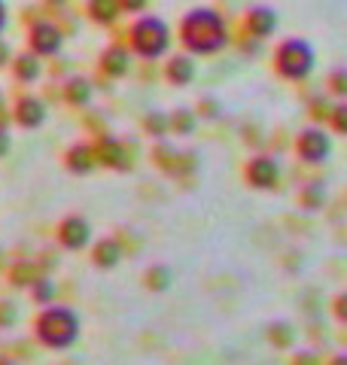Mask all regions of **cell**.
Here are the masks:
<instances>
[{
  "instance_id": "obj_1",
  "label": "cell",
  "mask_w": 347,
  "mask_h": 365,
  "mask_svg": "<svg viewBox=\"0 0 347 365\" xmlns=\"http://www.w3.org/2000/svg\"><path fill=\"white\" fill-rule=\"evenodd\" d=\"M180 43L192 55H213L228 43L226 19L211 6H195L180 21Z\"/></svg>"
},
{
  "instance_id": "obj_2",
  "label": "cell",
  "mask_w": 347,
  "mask_h": 365,
  "mask_svg": "<svg viewBox=\"0 0 347 365\" xmlns=\"http://www.w3.org/2000/svg\"><path fill=\"white\" fill-rule=\"evenodd\" d=\"M79 332H83V326H79L76 311H71V307H64V304L43 307L37 323H34V335H37V341L46 347H52V350L74 347L79 341Z\"/></svg>"
},
{
  "instance_id": "obj_3",
  "label": "cell",
  "mask_w": 347,
  "mask_h": 365,
  "mask_svg": "<svg viewBox=\"0 0 347 365\" xmlns=\"http://www.w3.org/2000/svg\"><path fill=\"white\" fill-rule=\"evenodd\" d=\"M129 40H131L134 55L156 61L171 49V28L159 16H144V19H137L131 25Z\"/></svg>"
},
{
  "instance_id": "obj_4",
  "label": "cell",
  "mask_w": 347,
  "mask_h": 365,
  "mask_svg": "<svg viewBox=\"0 0 347 365\" xmlns=\"http://www.w3.org/2000/svg\"><path fill=\"white\" fill-rule=\"evenodd\" d=\"M314 64H317L314 46H311L308 40H302V37L283 40V43L274 49V71L281 73L283 79H296V83H298V79L311 76Z\"/></svg>"
},
{
  "instance_id": "obj_5",
  "label": "cell",
  "mask_w": 347,
  "mask_h": 365,
  "mask_svg": "<svg viewBox=\"0 0 347 365\" xmlns=\"http://www.w3.org/2000/svg\"><path fill=\"white\" fill-rule=\"evenodd\" d=\"M296 153H298V158H305L308 165H320V162H326V158L332 155V137L323 128H317V125H311V128L298 131Z\"/></svg>"
},
{
  "instance_id": "obj_6",
  "label": "cell",
  "mask_w": 347,
  "mask_h": 365,
  "mask_svg": "<svg viewBox=\"0 0 347 365\" xmlns=\"http://www.w3.org/2000/svg\"><path fill=\"white\" fill-rule=\"evenodd\" d=\"M244 177L253 189H274L277 180H281V165H277L271 155H256L247 162Z\"/></svg>"
},
{
  "instance_id": "obj_7",
  "label": "cell",
  "mask_w": 347,
  "mask_h": 365,
  "mask_svg": "<svg viewBox=\"0 0 347 365\" xmlns=\"http://www.w3.org/2000/svg\"><path fill=\"white\" fill-rule=\"evenodd\" d=\"M28 43H31V55H58L61 52V43H64V37H61V31H58L52 21H37V25L31 28V34H28Z\"/></svg>"
},
{
  "instance_id": "obj_8",
  "label": "cell",
  "mask_w": 347,
  "mask_h": 365,
  "mask_svg": "<svg viewBox=\"0 0 347 365\" xmlns=\"http://www.w3.org/2000/svg\"><path fill=\"white\" fill-rule=\"evenodd\" d=\"M58 241H61L64 250H83L91 241V225L83 216H64L58 222Z\"/></svg>"
},
{
  "instance_id": "obj_9",
  "label": "cell",
  "mask_w": 347,
  "mask_h": 365,
  "mask_svg": "<svg viewBox=\"0 0 347 365\" xmlns=\"http://www.w3.org/2000/svg\"><path fill=\"white\" fill-rule=\"evenodd\" d=\"M277 25H281V16H277L274 6H250L247 16H244L247 34H253L256 40L271 37V34L277 31Z\"/></svg>"
},
{
  "instance_id": "obj_10",
  "label": "cell",
  "mask_w": 347,
  "mask_h": 365,
  "mask_svg": "<svg viewBox=\"0 0 347 365\" xmlns=\"http://www.w3.org/2000/svg\"><path fill=\"white\" fill-rule=\"evenodd\" d=\"M95 150V165L104 168H129V153H125V143L116 140V137H101Z\"/></svg>"
},
{
  "instance_id": "obj_11",
  "label": "cell",
  "mask_w": 347,
  "mask_h": 365,
  "mask_svg": "<svg viewBox=\"0 0 347 365\" xmlns=\"http://www.w3.org/2000/svg\"><path fill=\"white\" fill-rule=\"evenodd\" d=\"M16 122L21 125V128H40V125L46 122V104L40 98L25 95L16 104Z\"/></svg>"
},
{
  "instance_id": "obj_12",
  "label": "cell",
  "mask_w": 347,
  "mask_h": 365,
  "mask_svg": "<svg viewBox=\"0 0 347 365\" xmlns=\"http://www.w3.org/2000/svg\"><path fill=\"white\" fill-rule=\"evenodd\" d=\"M129 67H131V55H129V49H122V46H110V49L101 52V71H104V76L119 79V76L129 73Z\"/></svg>"
},
{
  "instance_id": "obj_13",
  "label": "cell",
  "mask_w": 347,
  "mask_h": 365,
  "mask_svg": "<svg viewBox=\"0 0 347 365\" xmlns=\"http://www.w3.org/2000/svg\"><path fill=\"white\" fill-rule=\"evenodd\" d=\"M91 262H95L98 268H104V271L116 268V265L122 262V247H119V241H113V237H104V241H98L95 250H91Z\"/></svg>"
},
{
  "instance_id": "obj_14",
  "label": "cell",
  "mask_w": 347,
  "mask_h": 365,
  "mask_svg": "<svg viewBox=\"0 0 347 365\" xmlns=\"http://www.w3.org/2000/svg\"><path fill=\"white\" fill-rule=\"evenodd\" d=\"M165 76H168L171 86H189L195 79V61L189 55H174L165 67Z\"/></svg>"
},
{
  "instance_id": "obj_15",
  "label": "cell",
  "mask_w": 347,
  "mask_h": 365,
  "mask_svg": "<svg viewBox=\"0 0 347 365\" xmlns=\"http://www.w3.org/2000/svg\"><path fill=\"white\" fill-rule=\"evenodd\" d=\"M67 168L74 170V174H89L91 168H95V150H91L89 143H74L71 150L64 155Z\"/></svg>"
},
{
  "instance_id": "obj_16",
  "label": "cell",
  "mask_w": 347,
  "mask_h": 365,
  "mask_svg": "<svg viewBox=\"0 0 347 365\" xmlns=\"http://www.w3.org/2000/svg\"><path fill=\"white\" fill-rule=\"evenodd\" d=\"M13 71H16V76L21 79V83H34V79H40L43 64H40L37 55L25 52V55H19V58L13 61Z\"/></svg>"
},
{
  "instance_id": "obj_17",
  "label": "cell",
  "mask_w": 347,
  "mask_h": 365,
  "mask_svg": "<svg viewBox=\"0 0 347 365\" xmlns=\"http://www.w3.org/2000/svg\"><path fill=\"white\" fill-rule=\"evenodd\" d=\"M89 16L98 25H113L119 19V4L116 0H89Z\"/></svg>"
},
{
  "instance_id": "obj_18",
  "label": "cell",
  "mask_w": 347,
  "mask_h": 365,
  "mask_svg": "<svg viewBox=\"0 0 347 365\" xmlns=\"http://www.w3.org/2000/svg\"><path fill=\"white\" fill-rule=\"evenodd\" d=\"M268 341L274 347H281V350H286V347H293V341H296V329L286 323V319H281V323H271L268 326Z\"/></svg>"
},
{
  "instance_id": "obj_19",
  "label": "cell",
  "mask_w": 347,
  "mask_h": 365,
  "mask_svg": "<svg viewBox=\"0 0 347 365\" xmlns=\"http://www.w3.org/2000/svg\"><path fill=\"white\" fill-rule=\"evenodd\" d=\"M64 95L74 107H86L91 101V86L86 83V79H71V83L64 86Z\"/></svg>"
},
{
  "instance_id": "obj_20",
  "label": "cell",
  "mask_w": 347,
  "mask_h": 365,
  "mask_svg": "<svg viewBox=\"0 0 347 365\" xmlns=\"http://www.w3.org/2000/svg\"><path fill=\"white\" fill-rule=\"evenodd\" d=\"M168 128H174L177 134H192L195 131V113L186 110V107L174 110L171 116H168Z\"/></svg>"
},
{
  "instance_id": "obj_21",
  "label": "cell",
  "mask_w": 347,
  "mask_h": 365,
  "mask_svg": "<svg viewBox=\"0 0 347 365\" xmlns=\"http://www.w3.org/2000/svg\"><path fill=\"white\" fill-rule=\"evenodd\" d=\"M171 280H174V274L165 265H153V268L146 271V287L153 289V292H165L171 287Z\"/></svg>"
},
{
  "instance_id": "obj_22",
  "label": "cell",
  "mask_w": 347,
  "mask_h": 365,
  "mask_svg": "<svg viewBox=\"0 0 347 365\" xmlns=\"http://www.w3.org/2000/svg\"><path fill=\"white\" fill-rule=\"evenodd\" d=\"M31 295L37 299L40 304H49L52 299H55V283L49 280V277H37L31 283Z\"/></svg>"
},
{
  "instance_id": "obj_23",
  "label": "cell",
  "mask_w": 347,
  "mask_h": 365,
  "mask_svg": "<svg viewBox=\"0 0 347 365\" xmlns=\"http://www.w3.org/2000/svg\"><path fill=\"white\" fill-rule=\"evenodd\" d=\"M144 128L149 131V134H153V137H165L168 134V116H165V113H149V116L144 119Z\"/></svg>"
},
{
  "instance_id": "obj_24",
  "label": "cell",
  "mask_w": 347,
  "mask_h": 365,
  "mask_svg": "<svg viewBox=\"0 0 347 365\" xmlns=\"http://www.w3.org/2000/svg\"><path fill=\"white\" fill-rule=\"evenodd\" d=\"M37 277H34V268L31 262H21V265L13 268V283H19V287H28V283H34Z\"/></svg>"
},
{
  "instance_id": "obj_25",
  "label": "cell",
  "mask_w": 347,
  "mask_h": 365,
  "mask_svg": "<svg viewBox=\"0 0 347 365\" xmlns=\"http://www.w3.org/2000/svg\"><path fill=\"white\" fill-rule=\"evenodd\" d=\"M19 319V307L13 302H0V326H13Z\"/></svg>"
},
{
  "instance_id": "obj_26",
  "label": "cell",
  "mask_w": 347,
  "mask_h": 365,
  "mask_svg": "<svg viewBox=\"0 0 347 365\" xmlns=\"http://www.w3.org/2000/svg\"><path fill=\"white\" fill-rule=\"evenodd\" d=\"M329 113H332L335 131H338V134H344V131H347V107H344V104H338V107H332Z\"/></svg>"
},
{
  "instance_id": "obj_27",
  "label": "cell",
  "mask_w": 347,
  "mask_h": 365,
  "mask_svg": "<svg viewBox=\"0 0 347 365\" xmlns=\"http://www.w3.org/2000/svg\"><path fill=\"white\" fill-rule=\"evenodd\" d=\"M329 86H332L335 95H347V73L344 71H335L332 79H329Z\"/></svg>"
},
{
  "instance_id": "obj_28",
  "label": "cell",
  "mask_w": 347,
  "mask_h": 365,
  "mask_svg": "<svg viewBox=\"0 0 347 365\" xmlns=\"http://www.w3.org/2000/svg\"><path fill=\"white\" fill-rule=\"evenodd\" d=\"M116 4H119V13H141L149 0H116Z\"/></svg>"
},
{
  "instance_id": "obj_29",
  "label": "cell",
  "mask_w": 347,
  "mask_h": 365,
  "mask_svg": "<svg viewBox=\"0 0 347 365\" xmlns=\"http://www.w3.org/2000/svg\"><path fill=\"white\" fill-rule=\"evenodd\" d=\"M323 198H326V192H323L320 186H314V189H305V204H308L311 210H314V207H317V204H320Z\"/></svg>"
},
{
  "instance_id": "obj_30",
  "label": "cell",
  "mask_w": 347,
  "mask_h": 365,
  "mask_svg": "<svg viewBox=\"0 0 347 365\" xmlns=\"http://www.w3.org/2000/svg\"><path fill=\"white\" fill-rule=\"evenodd\" d=\"M293 365H320V359L314 356V353H296Z\"/></svg>"
},
{
  "instance_id": "obj_31",
  "label": "cell",
  "mask_w": 347,
  "mask_h": 365,
  "mask_svg": "<svg viewBox=\"0 0 347 365\" xmlns=\"http://www.w3.org/2000/svg\"><path fill=\"white\" fill-rule=\"evenodd\" d=\"M9 131H6V125H0V155H6L9 153Z\"/></svg>"
},
{
  "instance_id": "obj_32",
  "label": "cell",
  "mask_w": 347,
  "mask_h": 365,
  "mask_svg": "<svg viewBox=\"0 0 347 365\" xmlns=\"http://www.w3.org/2000/svg\"><path fill=\"white\" fill-rule=\"evenodd\" d=\"M314 119H326L329 116V107H326V101H314Z\"/></svg>"
},
{
  "instance_id": "obj_33",
  "label": "cell",
  "mask_w": 347,
  "mask_h": 365,
  "mask_svg": "<svg viewBox=\"0 0 347 365\" xmlns=\"http://www.w3.org/2000/svg\"><path fill=\"white\" fill-rule=\"evenodd\" d=\"M6 25H9V9H6V0H0V34L6 31Z\"/></svg>"
},
{
  "instance_id": "obj_34",
  "label": "cell",
  "mask_w": 347,
  "mask_h": 365,
  "mask_svg": "<svg viewBox=\"0 0 347 365\" xmlns=\"http://www.w3.org/2000/svg\"><path fill=\"white\" fill-rule=\"evenodd\" d=\"M6 58H9V46L0 40V64H6Z\"/></svg>"
},
{
  "instance_id": "obj_35",
  "label": "cell",
  "mask_w": 347,
  "mask_h": 365,
  "mask_svg": "<svg viewBox=\"0 0 347 365\" xmlns=\"http://www.w3.org/2000/svg\"><path fill=\"white\" fill-rule=\"evenodd\" d=\"M335 311H338V319H344V295L335 299Z\"/></svg>"
},
{
  "instance_id": "obj_36",
  "label": "cell",
  "mask_w": 347,
  "mask_h": 365,
  "mask_svg": "<svg viewBox=\"0 0 347 365\" xmlns=\"http://www.w3.org/2000/svg\"><path fill=\"white\" fill-rule=\"evenodd\" d=\"M329 365H347V356H341V353H338V356H335Z\"/></svg>"
},
{
  "instance_id": "obj_37",
  "label": "cell",
  "mask_w": 347,
  "mask_h": 365,
  "mask_svg": "<svg viewBox=\"0 0 347 365\" xmlns=\"http://www.w3.org/2000/svg\"><path fill=\"white\" fill-rule=\"evenodd\" d=\"M6 116V104H4V98H0V119Z\"/></svg>"
},
{
  "instance_id": "obj_38",
  "label": "cell",
  "mask_w": 347,
  "mask_h": 365,
  "mask_svg": "<svg viewBox=\"0 0 347 365\" xmlns=\"http://www.w3.org/2000/svg\"><path fill=\"white\" fill-rule=\"evenodd\" d=\"M0 365H13V362H9V359H0Z\"/></svg>"
},
{
  "instance_id": "obj_39",
  "label": "cell",
  "mask_w": 347,
  "mask_h": 365,
  "mask_svg": "<svg viewBox=\"0 0 347 365\" xmlns=\"http://www.w3.org/2000/svg\"><path fill=\"white\" fill-rule=\"evenodd\" d=\"M52 4H58V6H61V4H64V0H52Z\"/></svg>"
}]
</instances>
